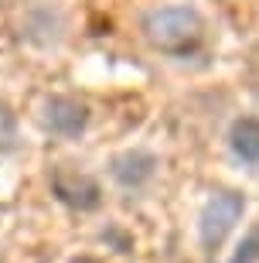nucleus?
<instances>
[{"mask_svg":"<svg viewBox=\"0 0 259 263\" xmlns=\"http://www.w3.org/2000/svg\"><path fill=\"white\" fill-rule=\"evenodd\" d=\"M144 34L154 48L164 51H188L194 48L205 34L202 14L188 4H171V7H157L144 17Z\"/></svg>","mask_w":259,"mask_h":263,"instance_id":"f257e3e1","label":"nucleus"},{"mask_svg":"<svg viewBox=\"0 0 259 263\" xmlns=\"http://www.w3.org/2000/svg\"><path fill=\"white\" fill-rule=\"evenodd\" d=\"M113 178L119 181L123 188H140L147 185L157 171V157L150 151H123V154L113 157Z\"/></svg>","mask_w":259,"mask_h":263,"instance_id":"39448f33","label":"nucleus"},{"mask_svg":"<svg viewBox=\"0 0 259 263\" xmlns=\"http://www.w3.org/2000/svg\"><path fill=\"white\" fill-rule=\"evenodd\" d=\"M229 147L235 151V157L259 164V120L256 117H242L232 123L229 130Z\"/></svg>","mask_w":259,"mask_h":263,"instance_id":"423d86ee","label":"nucleus"},{"mask_svg":"<svg viewBox=\"0 0 259 263\" xmlns=\"http://www.w3.org/2000/svg\"><path fill=\"white\" fill-rule=\"evenodd\" d=\"M242 212H246V198L239 192H218V195H211L208 205H205V212H202V222H198L205 250H215L218 243H225V236L235 229Z\"/></svg>","mask_w":259,"mask_h":263,"instance_id":"f03ea898","label":"nucleus"},{"mask_svg":"<svg viewBox=\"0 0 259 263\" xmlns=\"http://www.w3.org/2000/svg\"><path fill=\"white\" fill-rule=\"evenodd\" d=\"M89 123V106L72 96H51L45 103V127L58 137H78Z\"/></svg>","mask_w":259,"mask_h":263,"instance_id":"20e7f679","label":"nucleus"},{"mask_svg":"<svg viewBox=\"0 0 259 263\" xmlns=\"http://www.w3.org/2000/svg\"><path fill=\"white\" fill-rule=\"evenodd\" d=\"M14 137H17V120H14L10 106L0 99V147H10V144H14Z\"/></svg>","mask_w":259,"mask_h":263,"instance_id":"6e6552de","label":"nucleus"},{"mask_svg":"<svg viewBox=\"0 0 259 263\" xmlns=\"http://www.w3.org/2000/svg\"><path fill=\"white\" fill-rule=\"evenodd\" d=\"M229 263H259V222L252 226L246 236H242L239 250L232 253V260H229Z\"/></svg>","mask_w":259,"mask_h":263,"instance_id":"0eeeda50","label":"nucleus"},{"mask_svg":"<svg viewBox=\"0 0 259 263\" xmlns=\"http://www.w3.org/2000/svg\"><path fill=\"white\" fill-rule=\"evenodd\" d=\"M51 188H55V195L65 205H72V209L89 212V209L99 205V185L89 175L75 171V167H58L55 175H51Z\"/></svg>","mask_w":259,"mask_h":263,"instance_id":"7ed1b4c3","label":"nucleus"},{"mask_svg":"<svg viewBox=\"0 0 259 263\" xmlns=\"http://www.w3.org/2000/svg\"><path fill=\"white\" fill-rule=\"evenodd\" d=\"M68 263H99V260H92V256H75V260H68Z\"/></svg>","mask_w":259,"mask_h":263,"instance_id":"1a4fd4ad","label":"nucleus"}]
</instances>
